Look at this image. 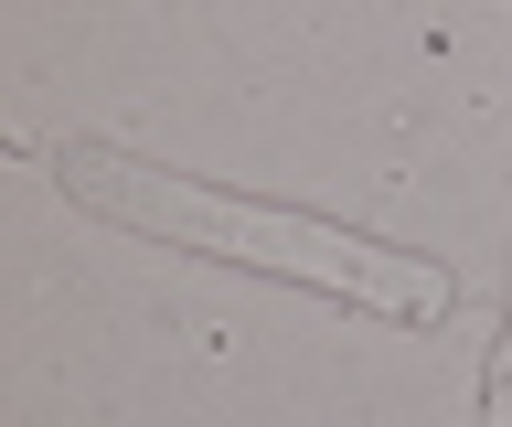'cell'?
Instances as JSON below:
<instances>
[{"label": "cell", "instance_id": "6da1fadb", "mask_svg": "<svg viewBox=\"0 0 512 427\" xmlns=\"http://www.w3.org/2000/svg\"><path fill=\"white\" fill-rule=\"evenodd\" d=\"M64 182V203H86L96 225H128L171 246V257H214V267H256L278 289H310V299H342L363 321H448V267H427L416 246H384V235H352L331 214H299V203H256V193H224L203 171H171V161H139L118 139H64L43 150Z\"/></svg>", "mask_w": 512, "mask_h": 427}, {"label": "cell", "instance_id": "7a4b0ae2", "mask_svg": "<svg viewBox=\"0 0 512 427\" xmlns=\"http://www.w3.org/2000/svg\"><path fill=\"white\" fill-rule=\"evenodd\" d=\"M480 417L512 427V278H502V353H491V385H480Z\"/></svg>", "mask_w": 512, "mask_h": 427}]
</instances>
